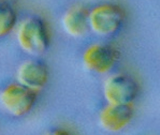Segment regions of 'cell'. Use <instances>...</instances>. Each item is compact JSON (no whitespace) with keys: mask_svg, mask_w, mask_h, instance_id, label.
<instances>
[{"mask_svg":"<svg viewBox=\"0 0 160 135\" xmlns=\"http://www.w3.org/2000/svg\"><path fill=\"white\" fill-rule=\"evenodd\" d=\"M17 39L22 49L35 55L45 52L49 42L44 23L35 18H28L22 22L18 29Z\"/></svg>","mask_w":160,"mask_h":135,"instance_id":"1","label":"cell"},{"mask_svg":"<svg viewBox=\"0 0 160 135\" xmlns=\"http://www.w3.org/2000/svg\"><path fill=\"white\" fill-rule=\"evenodd\" d=\"M35 100V91L20 83L7 86L1 94V101L4 108L15 116H23L28 113Z\"/></svg>","mask_w":160,"mask_h":135,"instance_id":"3","label":"cell"},{"mask_svg":"<svg viewBox=\"0 0 160 135\" xmlns=\"http://www.w3.org/2000/svg\"><path fill=\"white\" fill-rule=\"evenodd\" d=\"M48 78L47 68L44 64L38 61L24 63L17 72L19 83L35 91L44 86Z\"/></svg>","mask_w":160,"mask_h":135,"instance_id":"7","label":"cell"},{"mask_svg":"<svg viewBox=\"0 0 160 135\" xmlns=\"http://www.w3.org/2000/svg\"><path fill=\"white\" fill-rule=\"evenodd\" d=\"M16 22V15L12 7L7 3L0 6V35L3 36L10 32Z\"/></svg>","mask_w":160,"mask_h":135,"instance_id":"9","label":"cell"},{"mask_svg":"<svg viewBox=\"0 0 160 135\" xmlns=\"http://www.w3.org/2000/svg\"><path fill=\"white\" fill-rule=\"evenodd\" d=\"M133 111L131 104H108L100 114L102 127L110 132H117L125 128L132 121Z\"/></svg>","mask_w":160,"mask_h":135,"instance_id":"6","label":"cell"},{"mask_svg":"<svg viewBox=\"0 0 160 135\" xmlns=\"http://www.w3.org/2000/svg\"><path fill=\"white\" fill-rule=\"evenodd\" d=\"M62 23L64 30L68 34L74 37L81 36L88 30L89 14L84 8L74 7L64 14Z\"/></svg>","mask_w":160,"mask_h":135,"instance_id":"8","label":"cell"},{"mask_svg":"<svg viewBox=\"0 0 160 135\" xmlns=\"http://www.w3.org/2000/svg\"><path fill=\"white\" fill-rule=\"evenodd\" d=\"M121 9L112 4H102L92 9L89 14V24L98 34L107 35L116 32L123 20Z\"/></svg>","mask_w":160,"mask_h":135,"instance_id":"4","label":"cell"},{"mask_svg":"<svg viewBox=\"0 0 160 135\" xmlns=\"http://www.w3.org/2000/svg\"><path fill=\"white\" fill-rule=\"evenodd\" d=\"M138 92L136 82L131 77L123 74L109 77L104 84V95L108 104H131Z\"/></svg>","mask_w":160,"mask_h":135,"instance_id":"2","label":"cell"},{"mask_svg":"<svg viewBox=\"0 0 160 135\" xmlns=\"http://www.w3.org/2000/svg\"><path fill=\"white\" fill-rule=\"evenodd\" d=\"M118 57L116 49L110 46L96 44L89 47L83 55L87 68L99 73L108 72L114 66Z\"/></svg>","mask_w":160,"mask_h":135,"instance_id":"5","label":"cell"}]
</instances>
